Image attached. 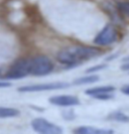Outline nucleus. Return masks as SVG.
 <instances>
[{
    "mask_svg": "<svg viewBox=\"0 0 129 134\" xmlns=\"http://www.w3.org/2000/svg\"><path fill=\"white\" fill-rule=\"evenodd\" d=\"M101 54L102 51L97 47L80 46V47H67L60 51L57 54V60L63 65L70 67H77L83 62L91 60Z\"/></svg>",
    "mask_w": 129,
    "mask_h": 134,
    "instance_id": "nucleus-1",
    "label": "nucleus"
},
{
    "mask_svg": "<svg viewBox=\"0 0 129 134\" xmlns=\"http://www.w3.org/2000/svg\"><path fill=\"white\" fill-rule=\"evenodd\" d=\"M54 64L48 57L40 55L29 60V74L35 77H43L54 71Z\"/></svg>",
    "mask_w": 129,
    "mask_h": 134,
    "instance_id": "nucleus-2",
    "label": "nucleus"
},
{
    "mask_svg": "<svg viewBox=\"0 0 129 134\" xmlns=\"http://www.w3.org/2000/svg\"><path fill=\"white\" fill-rule=\"evenodd\" d=\"M118 40H119V31L113 24L108 23L96 35L94 42L99 47H108L115 43Z\"/></svg>",
    "mask_w": 129,
    "mask_h": 134,
    "instance_id": "nucleus-3",
    "label": "nucleus"
},
{
    "mask_svg": "<svg viewBox=\"0 0 129 134\" xmlns=\"http://www.w3.org/2000/svg\"><path fill=\"white\" fill-rule=\"evenodd\" d=\"M29 74V60L19 59L15 60L6 73L5 78L8 80H18Z\"/></svg>",
    "mask_w": 129,
    "mask_h": 134,
    "instance_id": "nucleus-4",
    "label": "nucleus"
},
{
    "mask_svg": "<svg viewBox=\"0 0 129 134\" xmlns=\"http://www.w3.org/2000/svg\"><path fill=\"white\" fill-rule=\"evenodd\" d=\"M31 127L35 132L41 134H61L63 129L60 126L43 118H35L31 122Z\"/></svg>",
    "mask_w": 129,
    "mask_h": 134,
    "instance_id": "nucleus-5",
    "label": "nucleus"
},
{
    "mask_svg": "<svg viewBox=\"0 0 129 134\" xmlns=\"http://www.w3.org/2000/svg\"><path fill=\"white\" fill-rule=\"evenodd\" d=\"M70 85L64 82H54L48 84H37V85H29L18 88V92L20 93H32V92H42V91H53L68 88Z\"/></svg>",
    "mask_w": 129,
    "mask_h": 134,
    "instance_id": "nucleus-6",
    "label": "nucleus"
},
{
    "mask_svg": "<svg viewBox=\"0 0 129 134\" xmlns=\"http://www.w3.org/2000/svg\"><path fill=\"white\" fill-rule=\"evenodd\" d=\"M49 103L54 106L60 107H70V106H78L80 105V100L71 95H60L49 98Z\"/></svg>",
    "mask_w": 129,
    "mask_h": 134,
    "instance_id": "nucleus-7",
    "label": "nucleus"
},
{
    "mask_svg": "<svg viewBox=\"0 0 129 134\" xmlns=\"http://www.w3.org/2000/svg\"><path fill=\"white\" fill-rule=\"evenodd\" d=\"M77 134H112L114 133L111 129H100V128L92 127V126H81L76 128L73 131Z\"/></svg>",
    "mask_w": 129,
    "mask_h": 134,
    "instance_id": "nucleus-8",
    "label": "nucleus"
},
{
    "mask_svg": "<svg viewBox=\"0 0 129 134\" xmlns=\"http://www.w3.org/2000/svg\"><path fill=\"white\" fill-rule=\"evenodd\" d=\"M115 91V87L113 86H100V87L91 88L85 91V94L88 96L94 97L96 95L103 94V93H113Z\"/></svg>",
    "mask_w": 129,
    "mask_h": 134,
    "instance_id": "nucleus-9",
    "label": "nucleus"
},
{
    "mask_svg": "<svg viewBox=\"0 0 129 134\" xmlns=\"http://www.w3.org/2000/svg\"><path fill=\"white\" fill-rule=\"evenodd\" d=\"M20 112L17 109L14 108L0 107V119H6V118H14L19 116Z\"/></svg>",
    "mask_w": 129,
    "mask_h": 134,
    "instance_id": "nucleus-10",
    "label": "nucleus"
},
{
    "mask_svg": "<svg viewBox=\"0 0 129 134\" xmlns=\"http://www.w3.org/2000/svg\"><path fill=\"white\" fill-rule=\"evenodd\" d=\"M99 81V76L97 75H90V76H85L79 78L77 80L74 81V85L76 86H80V85H89V84H93Z\"/></svg>",
    "mask_w": 129,
    "mask_h": 134,
    "instance_id": "nucleus-11",
    "label": "nucleus"
},
{
    "mask_svg": "<svg viewBox=\"0 0 129 134\" xmlns=\"http://www.w3.org/2000/svg\"><path fill=\"white\" fill-rule=\"evenodd\" d=\"M108 119L113 120V121H117V122L127 123V122H129V116H127V115L122 113V112L116 111V112H113V113L109 114Z\"/></svg>",
    "mask_w": 129,
    "mask_h": 134,
    "instance_id": "nucleus-12",
    "label": "nucleus"
},
{
    "mask_svg": "<svg viewBox=\"0 0 129 134\" xmlns=\"http://www.w3.org/2000/svg\"><path fill=\"white\" fill-rule=\"evenodd\" d=\"M118 11L122 14L123 16H126L129 18V1H120L117 3Z\"/></svg>",
    "mask_w": 129,
    "mask_h": 134,
    "instance_id": "nucleus-13",
    "label": "nucleus"
},
{
    "mask_svg": "<svg viewBox=\"0 0 129 134\" xmlns=\"http://www.w3.org/2000/svg\"><path fill=\"white\" fill-rule=\"evenodd\" d=\"M94 98L97 99V100H103V101H106V100H110L112 98H114V96L112 93H103V94H99V95H96L94 96Z\"/></svg>",
    "mask_w": 129,
    "mask_h": 134,
    "instance_id": "nucleus-14",
    "label": "nucleus"
},
{
    "mask_svg": "<svg viewBox=\"0 0 129 134\" xmlns=\"http://www.w3.org/2000/svg\"><path fill=\"white\" fill-rule=\"evenodd\" d=\"M106 68V66L105 65H98V66H95V67H92L90 68V69H88L86 72L87 73H96V72H99V71H101V70H103V69H105Z\"/></svg>",
    "mask_w": 129,
    "mask_h": 134,
    "instance_id": "nucleus-15",
    "label": "nucleus"
},
{
    "mask_svg": "<svg viewBox=\"0 0 129 134\" xmlns=\"http://www.w3.org/2000/svg\"><path fill=\"white\" fill-rule=\"evenodd\" d=\"M120 91H121L122 94L129 96V85H124V86L120 89Z\"/></svg>",
    "mask_w": 129,
    "mask_h": 134,
    "instance_id": "nucleus-16",
    "label": "nucleus"
},
{
    "mask_svg": "<svg viewBox=\"0 0 129 134\" xmlns=\"http://www.w3.org/2000/svg\"><path fill=\"white\" fill-rule=\"evenodd\" d=\"M10 86H11V84H10V83L0 81V88H7V87H10Z\"/></svg>",
    "mask_w": 129,
    "mask_h": 134,
    "instance_id": "nucleus-17",
    "label": "nucleus"
},
{
    "mask_svg": "<svg viewBox=\"0 0 129 134\" xmlns=\"http://www.w3.org/2000/svg\"><path fill=\"white\" fill-rule=\"evenodd\" d=\"M121 70L122 71H129V63H125L124 65L121 66Z\"/></svg>",
    "mask_w": 129,
    "mask_h": 134,
    "instance_id": "nucleus-18",
    "label": "nucleus"
},
{
    "mask_svg": "<svg viewBox=\"0 0 129 134\" xmlns=\"http://www.w3.org/2000/svg\"><path fill=\"white\" fill-rule=\"evenodd\" d=\"M123 63H129V57H127V58H125V59H123Z\"/></svg>",
    "mask_w": 129,
    "mask_h": 134,
    "instance_id": "nucleus-19",
    "label": "nucleus"
}]
</instances>
